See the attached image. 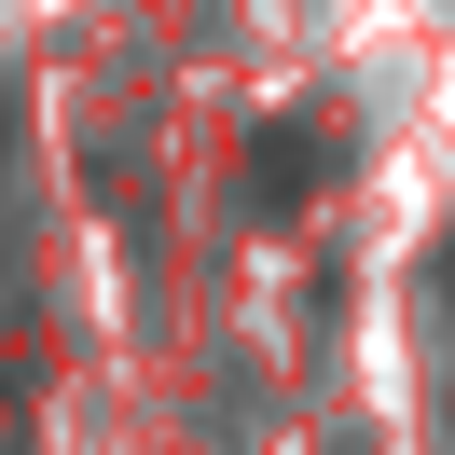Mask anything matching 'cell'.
<instances>
[{"label": "cell", "instance_id": "obj_1", "mask_svg": "<svg viewBox=\"0 0 455 455\" xmlns=\"http://www.w3.org/2000/svg\"><path fill=\"white\" fill-rule=\"evenodd\" d=\"M249 194H262V207H304V194H317V124H262Z\"/></svg>", "mask_w": 455, "mask_h": 455}]
</instances>
